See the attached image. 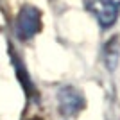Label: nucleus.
I'll return each mask as SVG.
<instances>
[{"label": "nucleus", "mask_w": 120, "mask_h": 120, "mask_svg": "<svg viewBox=\"0 0 120 120\" xmlns=\"http://www.w3.org/2000/svg\"><path fill=\"white\" fill-rule=\"evenodd\" d=\"M118 5L113 4L111 0H88V9L93 13L99 23L102 27H111V25L116 22V16H118Z\"/></svg>", "instance_id": "obj_2"}, {"label": "nucleus", "mask_w": 120, "mask_h": 120, "mask_svg": "<svg viewBox=\"0 0 120 120\" xmlns=\"http://www.w3.org/2000/svg\"><path fill=\"white\" fill-rule=\"evenodd\" d=\"M113 4H116V5H120V0H111Z\"/></svg>", "instance_id": "obj_6"}, {"label": "nucleus", "mask_w": 120, "mask_h": 120, "mask_svg": "<svg viewBox=\"0 0 120 120\" xmlns=\"http://www.w3.org/2000/svg\"><path fill=\"white\" fill-rule=\"evenodd\" d=\"M41 29V13L34 5H23L16 15V36L20 40H30Z\"/></svg>", "instance_id": "obj_1"}, {"label": "nucleus", "mask_w": 120, "mask_h": 120, "mask_svg": "<svg viewBox=\"0 0 120 120\" xmlns=\"http://www.w3.org/2000/svg\"><path fill=\"white\" fill-rule=\"evenodd\" d=\"M104 59H106V66H108V70L113 72L116 68V65H118V59H120V40H118V36L111 38V40L106 43Z\"/></svg>", "instance_id": "obj_4"}, {"label": "nucleus", "mask_w": 120, "mask_h": 120, "mask_svg": "<svg viewBox=\"0 0 120 120\" xmlns=\"http://www.w3.org/2000/svg\"><path fill=\"white\" fill-rule=\"evenodd\" d=\"M11 57H13V65H15V70H16V75H18V79H20L22 86H23L25 93H27V97H36V88L34 84H32V81H30L29 74H27V70H25L23 63H22L18 57H16L15 54H11Z\"/></svg>", "instance_id": "obj_5"}, {"label": "nucleus", "mask_w": 120, "mask_h": 120, "mask_svg": "<svg viewBox=\"0 0 120 120\" xmlns=\"http://www.w3.org/2000/svg\"><path fill=\"white\" fill-rule=\"evenodd\" d=\"M57 99H59V111L61 115L65 116H74L77 115L82 108V97L81 93L75 88L72 86H65V88H61L59 93H57Z\"/></svg>", "instance_id": "obj_3"}]
</instances>
